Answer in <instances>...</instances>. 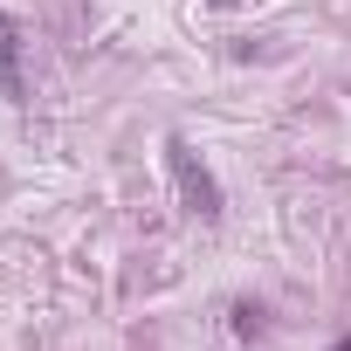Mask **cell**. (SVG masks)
<instances>
[{
  "label": "cell",
  "mask_w": 351,
  "mask_h": 351,
  "mask_svg": "<svg viewBox=\"0 0 351 351\" xmlns=\"http://www.w3.org/2000/svg\"><path fill=\"white\" fill-rule=\"evenodd\" d=\"M165 165H172V180H180L186 207H193L200 221H214V214H221V186H214V172L193 158V145H186V138H172V145H165Z\"/></svg>",
  "instance_id": "obj_1"
},
{
  "label": "cell",
  "mask_w": 351,
  "mask_h": 351,
  "mask_svg": "<svg viewBox=\"0 0 351 351\" xmlns=\"http://www.w3.org/2000/svg\"><path fill=\"white\" fill-rule=\"evenodd\" d=\"M0 97H28V83H21V21L14 14H0Z\"/></svg>",
  "instance_id": "obj_2"
},
{
  "label": "cell",
  "mask_w": 351,
  "mask_h": 351,
  "mask_svg": "<svg viewBox=\"0 0 351 351\" xmlns=\"http://www.w3.org/2000/svg\"><path fill=\"white\" fill-rule=\"evenodd\" d=\"M337 351H351V337H344V344H337Z\"/></svg>",
  "instance_id": "obj_3"
}]
</instances>
